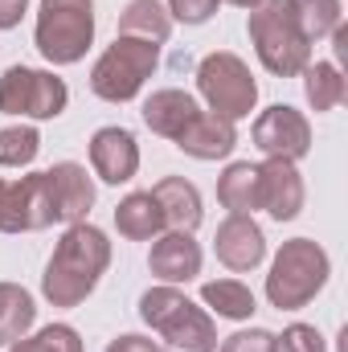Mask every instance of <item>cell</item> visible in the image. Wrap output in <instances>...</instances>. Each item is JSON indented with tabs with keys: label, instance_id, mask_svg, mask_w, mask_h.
<instances>
[{
	"label": "cell",
	"instance_id": "1",
	"mask_svg": "<svg viewBox=\"0 0 348 352\" xmlns=\"http://www.w3.org/2000/svg\"><path fill=\"white\" fill-rule=\"evenodd\" d=\"M111 266V242L98 226H70L62 234V242L54 246V258L41 274V291L54 307H78L90 291L98 287V278Z\"/></svg>",
	"mask_w": 348,
	"mask_h": 352
},
{
	"label": "cell",
	"instance_id": "2",
	"mask_svg": "<svg viewBox=\"0 0 348 352\" xmlns=\"http://www.w3.org/2000/svg\"><path fill=\"white\" fill-rule=\"evenodd\" d=\"M140 316L152 332H160L168 352H217V328L205 307H197L188 295H180L173 283L144 291Z\"/></svg>",
	"mask_w": 348,
	"mask_h": 352
},
{
	"label": "cell",
	"instance_id": "3",
	"mask_svg": "<svg viewBox=\"0 0 348 352\" xmlns=\"http://www.w3.org/2000/svg\"><path fill=\"white\" fill-rule=\"evenodd\" d=\"M328 274H332V263H328V254H324L320 242H312V238H291V242H283V250H279L274 263H270L266 299H270V307H279V311H299V307H307V303L324 291Z\"/></svg>",
	"mask_w": 348,
	"mask_h": 352
},
{
	"label": "cell",
	"instance_id": "4",
	"mask_svg": "<svg viewBox=\"0 0 348 352\" xmlns=\"http://www.w3.org/2000/svg\"><path fill=\"white\" fill-rule=\"evenodd\" d=\"M250 41H254V54L259 62L279 74V78H295L312 66V41L303 37V29L295 25L287 0H262L259 8L250 12V25H246Z\"/></svg>",
	"mask_w": 348,
	"mask_h": 352
},
{
	"label": "cell",
	"instance_id": "5",
	"mask_svg": "<svg viewBox=\"0 0 348 352\" xmlns=\"http://www.w3.org/2000/svg\"><path fill=\"white\" fill-rule=\"evenodd\" d=\"M94 41V0H41L37 50L50 66L83 62Z\"/></svg>",
	"mask_w": 348,
	"mask_h": 352
},
{
	"label": "cell",
	"instance_id": "6",
	"mask_svg": "<svg viewBox=\"0 0 348 352\" xmlns=\"http://www.w3.org/2000/svg\"><path fill=\"white\" fill-rule=\"evenodd\" d=\"M160 62V45L144 41V37H115V45H107V54L94 62L90 70V90L107 102H127L135 98L144 82L152 78Z\"/></svg>",
	"mask_w": 348,
	"mask_h": 352
},
{
	"label": "cell",
	"instance_id": "7",
	"mask_svg": "<svg viewBox=\"0 0 348 352\" xmlns=\"http://www.w3.org/2000/svg\"><path fill=\"white\" fill-rule=\"evenodd\" d=\"M197 90L209 102V111L221 115V119H230V123L246 119L254 111V102H259V82H254L250 66L238 54H226V50L201 58V66H197Z\"/></svg>",
	"mask_w": 348,
	"mask_h": 352
},
{
	"label": "cell",
	"instance_id": "8",
	"mask_svg": "<svg viewBox=\"0 0 348 352\" xmlns=\"http://www.w3.org/2000/svg\"><path fill=\"white\" fill-rule=\"evenodd\" d=\"M70 102V90L50 70L8 66L0 78V115H25V119H58Z\"/></svg>",
	"mask_w": 348,
	"mask_h": 352
},
{
	"label": "cell",
	"instance_id": "9",
	"mask_svg": "<svg viewBox=\"0 0 348 352\" xmlns=\"http://www.w3.org/2000/svg\"><path fill=\"white\" fill-rule=\"evenodd\" d=\"M254 148H259L266 160L295 164V160H303L312 152V123L295 107H287V102L266 107L259 119H254Z\"/></svg>",
	"mask_w": 348,
	"mask_h": 352
},
{
	"label": "cell",
	"instance_id": "10",
	"mask_svg": "<svg viewBox=\"0 0 348 352\" xmlns=\"http://www.w3.org/2000/svg\"><path fill=\"white\" fill-rule=\"evenodd\" d=\"M213 254L217 263L230 266L234 274H246L266 258V238H262L259 221L250 213H230L221 226H217V238H213Z\"/></svg>",
	"mask_w": 348,
	"mask_h": 352
},
{
	"label": "cell",
	"instance_id": "11",
	"mask_svg": "<svg viewBox=\"0 0 348 352\" xmlns=\"http://www.w3.org/2000/svg\"><path fill=\"white\" fill-rule=\"evenodd\" d=\"M259 209H266L274 221H291L303 209V176L287 160L259 164Z\"/></svg>",
	"mask_w": 348,
	"mask_h": 352
},
{
	"label": "cell",
	"instance_id": "12",
	"mask_svg": "<svg viewBox=\"0 0 348 352\" xmlns=\"http://www.w3.org/2000/svg\"><path fill=\"white\" fill-rule=\"evenodd\" d=\"M90 164L98 180L107 184H127L131 176L140 173V148H135V135L123 131V127H102L90 135Z\"/></svg>",
	"mask_w": 348,
	"mask_h": 352
},
{
	"label": "cell",
	"instance_id": "13",
	"mask_svg": "<svg viewBox=\"0 0 348 352\" xmlns=\"http://www.w3.org/2000/svg\"><path fill=\"white\" fill-rule=\"evenodd\" d=\"M176 148L193 160H226L238 148V131L230 119H221L213 111H197L184 123V131L176 135Z\"/></svg>",
	"mask_w": 348,
	"mask_h": 352
},
{
	"label": "cell",
	"instance_id": "14",
	"mask_svg": "<svg viewBox=\"0 0 348 352\" xmlns=\"http://www.w3.org/2000/svg\"><path fill=\"white\" fill-rule=\"evenodd\" d=\"M148 270L160 278V283H193L201 274V246L193 242V234L184 230H168L152 242V254H148Z\"/></svg>",
	"mask_w": 348,
	"mask_h": 352
},
{
	"label": "cell",
	"instance_id": "15",
	"mask_svg": "<svg viewBox=\"0 0 348 352\" xmlns=\"http://www.w3.org/2000/svg\"><path fill=\"white\" fill-rule=\"evenodd\" d=\"M50 184H54V201H58V221H66V226L87 221L90 205H94V180L87 176V168L74 160H62L50 168Z\"/></svg>",
	"mask_w": 348,
	"mask_h": 352
},
{
	"label": "cell",
	"instance_id": "16",
	"mask_svg": "<svg viewBox=\"0 0 348 352\" xmlns=\"http://www.w3.org/2000/svg\"><path fill=\"white\" fill-rule=\"evenodd\" d=\"M152 197H156V205H160V213H164V230H184V234H193L197 226H201V192H197V184H188L184 176H164L156 188H152Z\"/></svg>",
	"mask_w": 348,
	"mask_h": 352
},
{
	"label": "cell",
	"instance_id": "17",
	"mask_svg": "<svg viewBox=\"0 0 348 352\" xmlns=\"http://www.w3.org/2000/svg\"><path fill=\"white\" fill-rule=\"evenodd\" d=\"M17 205H21V234L45 230L58 221V201H54V184L50 173H29L17 180Z\"/></svg>",
	"mask_w": 348,
	"mask_h": 352
},
{
	"label": "cell",
	"instance_id": "18",
	"mask_svg": "<svg viewBox=\"0 0 348 352\" xmlns=\"http://www.w3.org/2000/svg\"><path fill=\"white\" fill-rule=\"evenodd\" d=\"M201 107H197V98L188 94V90H156L148 102H144V123L156 131V135H164V140H176L180 131H184V123L197 115Z\"/></svg>",
	"mask_w": 348,
	"mask_h": 352
},
{
	"label": "cell",
	"instance_id": "19",
	"mask_svg": "<svg viewBox=\"0 0 348 352\" xmlns=\"http://www.w3.org/2000/svg\"><path fill=\"white\" fill-rule=\"evenodd\" d=\"M115 230L127 238V242H148V238H160L164 234V213L156 205L152 192H131L115 205Z\"/></svg>",
	"mask_w": 348,
	"mask_h": 352
},
{
	"label": "cell",
	"instance_id": "20",
	"mask_svg": "<svg viewBox=\"0 0 348 352\" xmlns=\"http://www.w3.org/2000/svg\"><path fill=\"white\" fill-rule=\"evenodd\" d=\"M173 16L160 0H131L119 16V37H144V41H168Z\"/></svg>",
	"mask_w": 348,
	"mask_h": 352
},
{
	"label": "cell",
	"instance_id": "21",
	"mask_svg": "<svg viewBox=\"0 0 348 352\" xmlns=\"http://www.w3.org/2000/svg\"><path fill=\"white\" fill-rule=\"evenodd\" d=\"M37 320V307H33V295L21 287V283H0V349L17 344Z\"/></svg>",
	"mask_w": 348,
	"mask_h": 352
},
{
	"label": "cell",
	"instance_id": "22",
	"mask_svg": "<svg viewBox=\"0 0 348 352\" xmlns=\"http://www.w3.org/2000/svg\"><path fill=\"white\" fill-rule=\"evenodd\" d=\"M217 201L230 213H254L259 209V164L238 160L217 176Z\"/></svg>",
	"mask_w": 348,
	"mask_h": 352
},
{
	"label": "cell",
	"instance_id": "23",
	"mask_svg": "<svg viewBox=\"0 0 348 352\" xmlns=\"http://www.w3.org/2000/svg\"><path fill=\"white\" fill-rule=\"evenodd\" d=\"M201 299H205L221 320H250V316L259 311L254 291H250L246 283H238V278H213V283H205V287H201Z\"/></svg>",
	"mask_w": 348,
	"mask_h": 352
},
{
	"label": "cell",
	"instance_id": "24",
	"mask_svg": "<svg viewBox=\"0 0 348 352\" xmlns=\"http://www.w3.org/2000/svg\"><path fill=\"white\" fill-rule=\"evenodd\" d=\"M303 74H307V78H303V90H307L312 111H336L348 98V82H345V74H340L336 62H316V66H307Z\"/></svg>",
	"mask_w": 348,
	"mask_h": 352
},
{
	"label": "cell",
	"instance_id": "25",
	"mask_svg": "<svg viewBox=\"0 0 348 352\" xmlns=\"http://www.w3.org/2000/svg\"><path fill=\"white\" fill-rule=\"evenodd\" d=\"M287 8L307 41H320L340 25V0H287Z\"/></svg>",
	"mask_w": 348,
	"mask_h": 352
},
{
	"label": "cell",
	"instance_id": "26",
	"mask_svg": "<svg viewBox=\"0 0 348 352\" xmlns=\"http://www.w3.org/2000/svg\"><path fill=\"white\" fill-rule=\"evenodd\" d=\"M37 152H41V135L33 127L17 123L0 131V168H25L37 160Z\"/></svg>",
	"mask_w": 348,
	"mask_h": 352
},
{
	"label": "cell",
	"instance_id": "27",
	"mask_svg": "<svg viewBox=\"0 0 348 352\" xmlns=\"http://www.w3.org/2000/svg\"><path fill=\"white\" fill-rule=\"evenodd\" d=\"M8 352H83V340L70 324H50L37 336H21L17 344H8Z\"/></svg>",
	"mask_w": 348,
	"mask_h": 352
},
{
	"label": "cell",
	"instance_id": "28",
	"mask_svg": "<svg viewBox=\"0 0 348 352\" xmlns=\"http://www.w3.org/2000/svg\"><path fill=\"white\" fill-rule=\"evenodd\" d=\"M274 344H279V352H328L320 328H312V324H291V328H283V336H274Z\"/></svg>",
	"mask_w": 348,
	"mask_h": 352
},
{
	"label": "cell",
	"instance_id": "29",
	"mask_svg": "<svg viewBox=\"0 0 348 352\" xmlns=\"http://www.w3.org/2000/svg\"><path fill=\"white\" fill-rule=\"evenodd\" d=\"M221 352H279L274 344V332L266 328H250V332H234L221 340Z\"/></svg>",
	"mask_w": 348,
	"mask_h": 352
},
{
	"label": "cell",
	"instance_id": "30",
	"mask_svg": "<svg viewBox=\"0 0 348 352\" xmlns=\"http://www.w3.org/2000/svg\"><path fill=\"white\" fill-rule=\"evenodd\" d=\"M217 12V0H168V16L184 25H205Z\"/></svg>",
	"mask_w": 348,
	"mask_h": 352
},
{
	"label": "cell",
	"instance_id": "31",
	"mask_svg": "<svg viewBox=\"0 0 348 352\" xmlns=\"http://www.w3.org/2000/svg\"><path fill=\"white\" fill-rule=\"evenodd\" d=\"M107 352H164L156 340H148V336H115Z\"/></svg>",
	"mask_w": 348,
	"mask_h": 352
},
{
	"label": "cell",
	"instance_id": "32",
	"mask_svg": "<svg viewBox=\"0 0 348 352\" xmlns=\"http://www.w3.org/2000/svg\"><path fill=\"white\" fill-rule=\"evenodd\" d=\"M29 12V0H0V29H17Z\"/></svg>",
	"mask_w": 348,
	"mask_h": 352
},
{
	"label": "cell",
	"instance_id": "33",
	"mask_svg": "<svg viewBox=\"0 0 348 352\" xmlns=\"http://www.w3.org/2000/svg\"><path fill=\"white\" fill-rule=\"evenodd\" d=\"M230 4H238V8H250V12H254V8H259L262 0H230Z\"/></svg>",
	"mask_w": 348,
	"mask_h": 352
}]
</instances>
